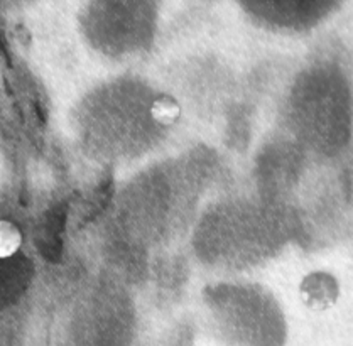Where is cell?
I'll return each instance as SVG.
<instances>
[{"label":"cell","instance_id":"cell-1","mask_svg":"<svg viewBox=\"0 0 353 346\" xmlns=\"http://www.w3.org/2000/svg\"><path fill=\"white\" fill-rule=\"evenodd\" d=\"M179 115H181V107L171 96L157 99L151 107L152 120L156 123H159V125H172L179 119Z\"/></svg>","mask_w":353,"mask_h":346},{"label":"cell","instance_id":"cell-2","mask_svg":"<svg viewBox=\"0 0 353 346\" xmlns=\"http://www.w3.org/2000/svg\"><path fill=\"white\" fill-rule=\"evenodd\" d=\"M22 235L14 223L0 220V258H9L19 250Z\"/></svg>","mask_w":353,"mask_h":346}]
</instances>
